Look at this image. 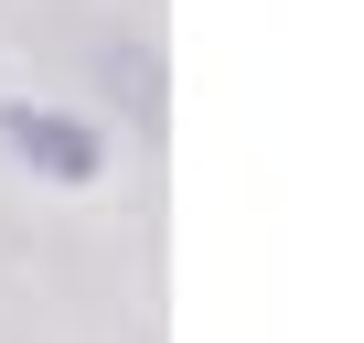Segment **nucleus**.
Here are the masks:
<instances>
[{
	"label": "nucleus",
	"mask_w": 364,
	"mask_h": 343,
	"mask_svg": "<svg viewBox=\"0 0 364 343\" xmlns=\"http://www.w3.org/2000/svg\"><path fill=\"white\" fill-rule=\"evenodd\" d=\"M0 139H11V161L43 172V183H97V161H107V139L75 107H43V97H11V107H0Z\"/></svg>",
	"instance_id": "1"
},
{
	"label": "nucleus",
	"mask_w": 364,
	"mask_h": 343,
	"mask_svg": "<svg viewBox=\"0 0 364 343\" xmlns=\"http://www.w3.org/2000/svg\"><path fill=\"white\" fill-rule=\"evenodd\" d=\"M107 75H118V107L161 118V86H150V54H139V43H118V54H107Z\"/></svg>",
	"instance_id": "2"
}]
</instances>
